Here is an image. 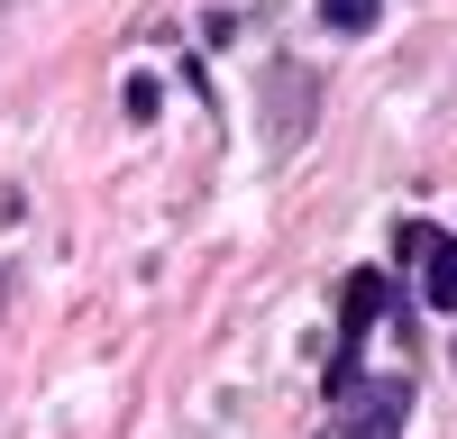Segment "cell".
I'll use <instances>...</instances> for the list:
<instances>
[{
	"label": "cell",
	"instance_id": "1",
	"mask_svg": "<svg viewBox=\"0 0 457 439\" xmlns=\"http://www.w3.org/2000/svg\"><path fill=\"white\" fill-rule=\"evenodd\" d=\"M329 402H338V439H403V412H411L403 385H366V376H338Z\"/></svg>",
	"mask_w": 457,
	"mask_h": 439
},
{
	"label": "cell",
	"instance_id": "3",
	"mask_svg": "<svg viewBox=\"0 0 457 439\" xmlns=\"http://www.w3.org/2000/svg\"><path fill=\"white\" fill-rule=\"evenodd\" d=\"M375 10H385V0H320V19H329V28H348V37L375 28Z\"/></svg>",
	"mask_w": 457,
	"mask_h": 439
},
{
	"label": "cell",
	"instance_id": "2",
	"mask_svg": "<svg viewBox=\"0 0 457 439\" xmlns=\"http://www.w3.org/2000/svg\"><path fill=\"white\" fill-rule=\"evenodd\" d=\"M394 247H403V256H421V293H430L439 311H457V238H439V229H421V220H411Z\"/></svg>",
	"mask_w": 457,
	"mask_h": 439
}]
</instances>
